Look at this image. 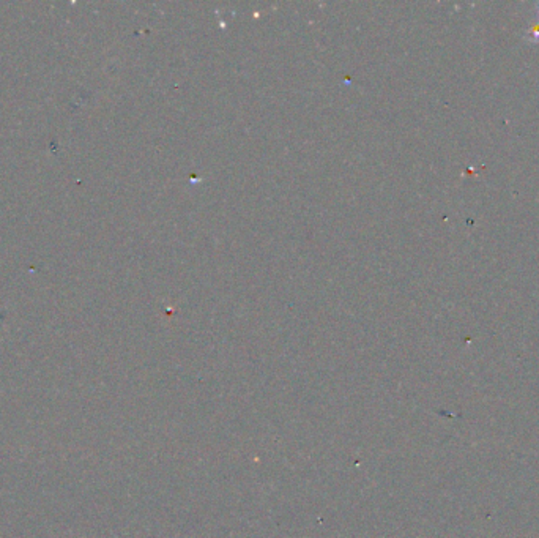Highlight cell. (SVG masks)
<instances>
[{"label":"cell","instance_id":"obj_1","mask_svg":"<svg viewBox=\"0 0 539 538\" xmlns=\"http://www.w3.org/2000/svg\"><path fill=\"white\" fill-rule=\"evenodd\" d=\"M527 40L535 41V43L539 41V21L533 23L528 27V30H527Z\"/></svg>","mask_w":539,"mask_h":538},{"label":"cell","instance_id":"obj_2","mask_svg":"<svg viewBox=\"0 0 539 538\" xmlns=\"http://www.w3.org/2000/svg\"><path fill=\"white\" fill-rule=\"evenodd\" d=\"M536 10H538V21H539V2L536 4Z\"/></svg>","mask_w":539,"mask_h":538}]
</instances>
